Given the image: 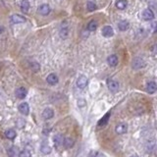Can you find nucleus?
Instances as JSON below:
<instances>
[{
  "label": "nucleus",
  "instance_id": "29",
  "mask_svg": "<svg viewBox=\"0 0 157 157\" xmlns=\"http://www.w3.org/2000/svg\"><path fill=\"white\" fill-rule=\"evenodd\" d=\"M78 106H81V107H82V106H85V104H86V103H85V100L80 99V100L78 101Z\"/></svg>",
  "mask_w": 157,
  "mask_h": 157
},
{
  "label": "nucleus",
  "instance_id": "7",
  "mask_svg": "<svg viewBox=\"0 0 157 157\" xmlns=\"http://www.w3.org/2000/svg\"><path fill=\"white\" fill-rule=\"evenodd\" d=\"M51 12V8L47 4H41L40 6L38 7V13L42 16H47L49 15Z\"/></svg>",
  "mask_w": 157,
  "mask_h": 157
},
{
  "label": "nucleus",
  "instance_id": "8",
  "mask_svg": "<svg viewBox=\"0 0 157 157\" xmlns=\"http://www.w3.org/2000/svg\"><path fill=\"white\" fill-rule=\"evenodd\" d=\"M143 19L144 21H151V20L154 19V13L151 9H145L143 13Z\"/></svg>",
  "mask_w": 157,
  "mask_h": 157
},
{
  "label": "nucleus",
  "instance_id": "26",
  "mask_svg": "<svg viewBox=\"0 0 157 157\" xmlns=\"http://www.w3.org/2000/svg\"><path fill=\"white\" fill-rule=\"evenodd\" d=\"M86 29H88V31H94V30H95L97 29V23H96V21H90L88 24V27H86Z\"/></svg>",
  "mask_w": 157,
  "mask_h": 157
},
{
  "label": "nucleus",
  "instance_id": "9",
  "mask_svg": "<svg viewBox=\"0 0 157 157\" xmlns=\"http://www.w3.org/2000/svg\"><path fill=\"white\" fill-rule=\"evenodd\" d=\"M110 116H111V113L110 112H107L105 114V115L101 118V119L98 121V123H97V127H99V128H101V127H104V126L108 123V121H109V119H110Z\"/></svg>",
  "mask_w": 157,
  "mask_h": 157
},
{
  "label": "nucleus",
  "instance_id": "12",
  "mask_svg": "<svg viewBox=\"0 0 157 157\" xmlns=\"http://www.w3.org/2000/svg\"><path fill=\"white\" fill-rule=\"evenodd\" d=\"M59 35H60V37L63 38V39L68 37V35H69V27H68V26L63 25L62 24L61 29H60V30H59Z\"/></svg>",
  "mask_w": 157,
  "mask_h": 157
},
{
  "label": "nucleus",
  "instance_id": "25",
  "mask_svg": "<svg viewBox=\"0 0 157 157\" xmlns=\"http://www.w3.org/2000/svg\"><path fill=\"white\" fill-rule=\"evenodd\" d=\"M86 8H88V10L89 12H93V11H95L96 10V4L94 3L93 1H91V0H88V3H86Z\"/></svg>",
  "mask_w": 157,
  "mask_h": 157
},
{
  "label": "nucleus",
  "instance_id": "10",
  "mask_svg": "<svg viewBox=\"0 0 157 157\" xmlns=\"http://www.w3.org/2000/svg\"><path fill=\"white\" fill-rule=\"evenodd\" d=\"M46 81H47V82H48V84H49L50 85H55L58 84L59 78H58L57 75H55V74H50V75H48V76H47Z\"/></svg>",
  "mask_w": 157,
  "mask_h": 157
},
{
  "label": "nucleus",
  "instance_id": "27",
  "mask_svg": "<svg viewBox=\"0 0 157 157\" xmlns=\"http://www.w3.org/2000/svg\"><path fill=\"white\" fill-rule=\"evenodd\" d=\"M88 157H104V155L102 154L101 152H99V151L94 150V151H91V152L89 153Z\"/></svg>",
  "mask_w": 157,
  "mask_h": 157
},
{
  "label": "nucleus",
  "instance_id": "24",
  "mask_svg": "<svg viewBox=\"0 0 157 157\" xmlns=\"http://www.w3.org/2000/svg\"><path fill=\"white\" fill-rule=\"evenodd\" d=\"M30 68L31 71H33V72L37 73V72H38V71H39V69H40V66H39V64L37 62L33 61V62L30 63Z\"/></svg>",
  "mask_w": 157,
  "mask_h": 157
},
{
  "label": "nucleus",
  "instance_id": "28",
  "mask_svg": "<svg viewBox=\"0 0 157 157\" xmlns=\"http://www.w3.org/2000/svg\"><path fill=\"white\" fill-rule=\"evenodd\" d=\"M19 157H31V154L29 150H23L20 152Z\"/></svg>",
  "mask_w": 157,
  "mask_h": 157
},
{
  "label": "nucleus",
  "instance_id": "5",
  "mask_svg": "<svg viewBox=\"0 0 157 157\" xmlns=\"http://www.w3.org/2000/svg\"><path fill=\"white\" fill-rule=\"evenodd\" d=\"M115 132L118 135H124L128 132V126L125 123H120L115 127Z\"/></svg>",
  "mask_w": 157,
  "mask_h": 157
},
{
  "label": "nucleus",
  "instance_id": "18",
  "mask_svg": "<svg viewBox=\"0 0 157 157\" xmlns=\"http://www.w3.org/2000/svg\"><path fill=\"white\" fill-rule=\"evenodd\" d=\"M53 140H54L55 145H56L57 147H59V146H61V145H63V141H64V136H63L62 135H60V133H58V135L54 136Z\"/></svg>",
  "mask_w": 157,
  "mask_h": 157
},
{
  "label": "nucleus",
  "instance_id": "17",
  "mask_svg": "<svg viewBox=\"0 0 157 157\" xmlns=\"http://www.w3.org/2000/svg\"><path fill=\"white\" fill-rule=\"evenodd\" d=\"M30 2L29 0H22L21 4H20V8H21V10L23 13H27V12L30 11Z\"/></svg>",
  "mask_w": 157,
  "mask_h": 157
},
{
  "label": "nucleus",
  "instance_id": "11",
  "mask_svg": "<svg viewBox=\"0 0 157 157\" xmlns=\"http://www.w3.org/2000/svg\"><path fill=\"white\" fill-rule=\"evenodd\" d=\"M16 96H17L19 99H24L26 96H27V90L26 88H19L16 89Z\"/></svg>",
  "mask_w": 157,
  "mask_h": 157
},
{
  "label": "nucleus",
  "instance_id": "30",
  "mask_svg": "<svg viewBox=\"0 0 157 157\" xmlns=\"http://www.w3.org/2000/svg\"><path fill=\"white\" fill-rule=\"evenodd\" d=\"M3 31H4V27L0 26V34H1L3 33Z\"/></svg>",
  "mask_w": 157,
  "mask_h": 157
},
{
  "label": "nucleus",
  "instance_id": "22",
  "mask_svg": "<svg viewBox=\"0 0 157 157\" xmlns=\"http://www.w3.org/2000/svg\"><path fill=\"white\" fill-rule=\"evenodd\" d=\"M115 6H116L117 9L124 10L128 6V1L127 0H118V1L115 3Z\"/></svg>",
  "mask_w": 157,
  "mask_h": 157
},
{
  "label": "nucleus",
  "instance_id": "6",
  "mask_svg": "<svg viewBox=\"0 0 157 157\" xmlns=\"http://www.w3.org/2000/svg\"><path fill=\"white\" fill-rule=\"evenodd\" d=\"M107 86L110 91L116 92V91H118V89H119V82L115 80H109L107 82Z\"/></svg>",
  "mask_w": 157,
  "mask_h": 157
},
{
  "label": "nucleus",
  "instance_id": "19",
  "mask_svg": "<svg viewBox=\"0 0 157 157\" xmlns=\"http://www.w3.org/2000/svg\"><path fill=\"white\" fill-rule=\"evenodd\" d=\"M63 145L65 146V148H72L75 145V139L72 137H66L63 141Z\"/></svg>",
  "mask_w": 157,
  "mask_h": 157
},
{
  "label": "nucleus",
  "instance_id": "23",
  "mask_svg": "<svg viewBox=\"0 0 157 157\" xmlns=\"http://www.w3.org/2000/svg\"><path fill=\"white\" fill-rule=\"evenodd\" d=\"M16 136H17V133H16V131L13 129H9L8 131L5 132V136L8 139H14Z\"/></svg>",
  "mask_w": 157,
  "mask_h": 157
},
{
  "label": "nucleus",
  "instance_id": "2",
  "mask_svg": "<svg viewBox=\"0 0 157 157\" xmlns=\"http://www.w3.org/2000/svg\"><path fill=\"white\" fill-rule=\"evenodd\" d=\"M144 65H145V62L141 57H136L133 60V68L136 69V70L143 68Z\"/></svg>",
  "mask_w": 157,
  "mask_h": 157
},
{
  "label": "nucleus",
  "instance_id": "3",
  "mask_svg": "<svg viewBox=\"0 0 157 157\" xmlns=\"http://www.w3.org/2000/svg\"><path fill=\"white\" fill-rule=\"evenodd\" d=\"M11 22L13 24H23L27 21V19L25 16L19 15V14H14L11 16Z\"/></svg>",
  "mask_w": 157,
  "mask_h": 157
},
{
  "label": "nucleus",
  "instance_id": "15",
  "mask_svg": "<svg viewBox=\"0 0 157 157\" xmlns=\"http://www.w3.org/2000/svg\"><path fill=\"white\" fill-rule=\"evenodd\" d=\"M118 62H119V60H118V56L115 54H112L110 55V56L107 58V63L109 66L111 67H115L118 65Z\"/></svg>",
  "mask_w": 157,
  "mask_h": 157
},
{
  "label": "nucleus",
  "instance_id": "4",
  "mask_svg": "<svg viewBox=\"0 0 157 157\" xmlns=\"http://www.w3.org/2000/svg\"><path fill=\"white\" fill-rule=\"evenodd\" d=\"M101 34L104 37H111L114 34V30L111 26H105L102 27Z\"/></svg>",
  "mask_w": 157,
  "mask_h": 157
},
{
  "label": "nucleus",
  "instance_id": "14",
  "mask_svg": "<svg viewBox=\"0 0 157 157\" xmlns=\"http://www.w3.org/2000/svg\"><path fill=\"white\" fill-rule=\"evenodd\" d=\"M19 111L24 115H29L30 113V106L27 102H23L19 105Z\"/></svg>",
  "mask_w": 157,
  "mask_h": 157
},
{
  "label": "nucleus",
  "instance_id": "16",
  "mask_svg": "<svg viewBox=\"0 0 157 157\" xmlns=\"http://www.w3.org/2000/svg\"><path fill=\"white\" fill-rule=\"evenodd\" d=\"M156 89H157V85H156L155 82H147V85H146V91L149 94L155 93Z\"/></svg>",
  "mask_w": 157,
  "mask_h": 157
},
{
  "label": "nucleus",
  "instance_id": "20",
  "mask_svg": "<svg viewBox=\"0 0 157 157\" xmlns=\"http://www.w3.org/2000/svg\"><path fill=\"white\" fill-rule=\"evenodd\" d=\"M130 27V24L128 21H126V20H123V21H120L118 23V29H119L121 31H125L129 29Z\"/></svg>",
  "mask_w": 157,
  "mask_h": 157
},
{
  "label": "nucleus",
  "instance_id": "13",
  "mask_svg": "<svg viewBox=\"0 0 157 157\" xmlns=\"http://www.w3.org/2000/svg\"><path fill=\"white\" fill-rule=\"evenodd\" d=\"M42 117L44 118L45 120H49V119H51V118H53L54 117L53 109H51L49 107L45 108L44 110H43V112H42Z\"/></svg>",
  "mask_w": 157,
  "mask_h": 157
},
{
  "label": "nucleus",
  "instance_id": "21",
  "mask_svg": "<svg viewBox=\"0 0 157 157\" xmlns=\"http://www.w3.org/2000/svg\"><path fill=\"white\" fill-rule=\"evenodd\" d=\"M40 150L43 154H49L51 152V147L50 145L48 144V143H46V141H43L41 143V147H40Z\"/></svg>",
  "mask_w": 157,
  "mask_h": 157
},
{
  "label": "nucleus",
  "instance_id": "1",
  "mask_svg": "<svg viewBox=\"0 0 157 157\" xmlns=\"http://www.w3.org/2000/svg\"><path fill=\"white\" fill-rule=\"evenodd\" d=\"M88 84V80L85 76H80L77 80V86L78 88L84 89L85 88H86V85Z\"/></svg>",
  "mask_w": 157,
  "mask_h": 157
}]
</instances>
